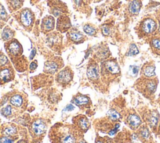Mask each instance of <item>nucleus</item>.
<instances>
[{"instance_id":"obj_1","label":"nucleus","mask_w":160,"mask_h":143,"mask_svg":"<svg viewBox=\"0 0 160 143\" xmlns=\"http://www.w3.org/2000/svg\"><path fill=\"white\" fill-rule=\"evenodd\" d=\"M59 140L60 143H76V137L72 129L68 127H62L59 130Z\"/></svg>"},{"instance_id":"obj_2","label":"nucleus","mask_w":160,"mask_h":143,"mask_svg":"<svg viewBox=\"0 0 160 143\" xmlns=\"http://www.w3.org/2000/svg\"><path fill=\"white\" fill-rule=\"evenodd\" d=\"M157 28L156 21L148 18L144 19L140 24V32L143 35H149L155 31Z\"/></svg>"},{"instance_id":"obj_3","label":"nucleus","mask_w":160,"mask_h":143,"mask_svg":"<svg viewBox=\"0 0 160 143\" xmlns=\"http://www.w3.org/2000/svg\"><path fill=\"white\" fill-rule=\"evenodd\" d=\"M31 129L35 135H39L42 134L46 129L45 123L41 119H37L32 124Z\"/></svg>"},{"instance_id":"obj_4","label":"nucleus","mask_w":160,"mask_h":143,"mask_svg":"<svg viewBox=\"0 0 160 143\" xmlns=\"http://www.w3.org/2000/svg\"><path fill=\"white\" fill-rule=\"evenodd\" d=\"M105 69L111 74L116 75L120 72V68L118 64L114 60H108L104 63Z\"/></svg>"},{"instance_id":"obj_5","label":"nucleus","mask_w":160,"mask_h":143,"mask_svg":"<svg viewBox=\"0 0 160 143\" xmlns=\"http://www.w3.org/2000/svg\"><path fill=\"white\" fill-rule=\"evenodd\" d=\"M141 9V3L138 0H132L130 1L128 10L131 15H137Z\"/></svg>"},{"instance_id":"obj_6","label":"nucleus","mask_w":160,"mask_h":143,"mask_svg":"<svg viewBox=\"0 0 160 143\" xmlns=\"http://www.w3.org/2000/svg\"><path fill=\"white\" fill-rule=\"evenodd\" d=\"M32 14L29 10L25 9L21 13V20L24 26H29L32 22Z\"/></svg>"},{"instance_id":"obj_7","label":"nucleus","mask_w":160,"mask_h":143,"mask_svg":"<svg viewBox=\"0 0 160 143\" xmlns=\"http://www.w3.org/2000/svg\"><path fill=\"white\" fill-rule=\"evenodd\" d=\"M71 79V75L68 70H62L58 75V80L61 83H68Z\"/></svg>"},{"instance_id":"obj_8","label":"nucleus","mask_w":160,"mask_h":143,"mask_svg":"<svg viewBox=\"0 0 160 143\" xmlns=\"http://www.w3.org/2000/svg\"><path fill=\"white\" fill-rule=\"evenodd\" d=\"M128 122L131 127L136 128L141 124V120L138 115L136 114H130L128 118Z\"/></svg>"},{"instance_id":"obj_9","label":"nucleus","mask_w":160,"mask_h":143,"mask_svg":"<svg viewBox=\"0 0 160 143\" xmlns=\"http://www.w3.org/2000/svg\"><path fill=\"white\" fill-rule=\"evenodd\" d=\"M98 68L96 66L91 65L87 70V75L88 78L91 80H96L98 77Z\"/></svg>"},{"instance_id":"obj_10","label":"nucleus","mask_w":160,"mask_h":143,"mask_svg":"<svg viewBox=\"0 0 160 143\" xmlns=\"http://www.w3.org/2000/svg\"><path fill=\"white\" fill-rule=\"evenodd\" d=\"M143 73L146 77L150 78L154 77L156 75L155 66L153 65H149L146 66L143 70Z\"/></svg>"},{"instance_id":"obj_11","label":"nucleus","mask_w":160,"mask_h":143,"mask_svg":"<svg viewBox=\"0 0 160 143\" xmlns=\"http://www.w3.org/2000/svg\"><path fill=\"white\" fill-rule=\"evenodd\" d=\"M58 69V65L56 63L49 61L45 64V71L48 73H54Z\"/></svg>"},{"instance_id":"obj_12","label":"nucleus","mask_w":160,"mask_h":143,"mask_svg":"<svg viewBox=\"0 0 160 143\" xmlns=\"http://www.w3.org/2000/svg\"><path fill=\"white\" fill-rule=\"evenodd\" d=\"M8 49H9V52L12 55H18L19 53V51H20V46H19V44L16 41L12 42L9 45Z\"/></svg>"},{"instance_id":"obj_13","label":"nucleus","mask_w":160,"mask_h":143,"mask_svg":"<svg viewBox=\"0 0 160 143\" xmlns=\"http://www.w3.org/2000/svg\"><path fill=\"white\" fill-rule=\"evenodd\" d=\"M10 103L16 107H19L22 103V98L19 95H14L11 97Z\"/></svg>"},{"instance_id":"obj_14","label":"nucleus","mask_w":160,"mask_h":143,"mask_svg":"<svg viewBox=\"0 0 160 143\" xmlns=\"http://www.w3.org/2000/svg\"><path fill=\"white\" fill-rule=\"evenodd\" d=\"M89 99L88 97L85 96H82V95H79L77 96L74 99V102L75 104L78 105H86L88 103Z\"/></svg>"},{"instance_id":"obj_15","label":"nucleus","mask_w":160,"mask_h":143,"mask_svg":"<svg viewBox=\"0 0 160 143\" xmlns=\"http://www.w3.org/2000/svg\"><path fill=\"white\" fill-rule=\"evenodd\" d=\"M78 126L82 130H84L88 128L89 122L88 120L85 117H81L77 120Z\"/></svg>"},{"instance_id":"obj_16","label":"nucleus","mask_w":160,"mask_h":143,"mask_svg":"<svg viewBox=\"0 0 160 143\" xmlns=\"http://www.w3.org/2000/svg\"><path fill=\"white\" fill-rule=\"evenodd\" d=\"M17 129L15 126L13 125H9L5 127L3 130V134L6 136H12L16 134Z\"/></svg>"},{"instance_id":"obj_17","label":"nucleus","mask_w":160,"mask_h":143,"mask_svg":"<svg viewBox=\"0 0 160 143\" xmlns=\"http://www.w3.org/2000/svg\"><path fill=\"white\" fill-rule=\"evenodd\" d=\"M107 115L108 116V117L112 120H118V119H120V114H119V112L116 110L115 109H110Z\"/></svg>"},{"instance_id":"obj_18","label":"nucleus","mask_w":160,"mask_h":143,"mask_svg":"<svg viewBox=\"0 0 160 143\" xmlns=\"http://www.w3.org/2000/svg\"><path fill=\"white\" fill-rule=\"evenodd\" d=\"M139 50H138L137 46L136 45V44L132 43L130 45L128 51L126 55H127V56H135V55H138L139 53Z\"/></svg>"},{"instance_id":"obj_19","label":"nucleus","mask_w":160,"mask_h":143,"mask_svg":"<svg viewBox=\"0 0 160 143\" xmlns=\"http://www.w3.org/2000/svg\"><path fill=\"white\" fill-rule=\"evenodd\" d=\"M11 73L9 69L4 68L0 72V79L2 81H7L10 78Z\"/></svg>"},{"instance_id":"obj_20","label":"nucleus","mask_w":160,"mask_h":143,"mask_svg":"<svg viewBox=\"0 0 160 143\" xmlns=\"http://www.w3.org/2000/svg\"><path fill=\"white\" fill-rule=\"evenodd\" d=\"M43 24H44V28L46 29H48V30L51 29L53 28V26H54L53 19H52L51 18H47L46 19H45L44 21Z\"/></svg>"},{"instance_id":"obj_21","label":"nucleus","mask_w":160,"mask_h":143,"mask_svg":"<svg viewBox=\"0 0 160 143\" xmlns=\"http://www.w3.org/2000/svg\"><path fill=\"white\" fill-rule=\"evenodd\" d=\"M152 48L156 51H160V39L153 38L151 41Z\"/></svg>"},{"instance_id":"obj_22","label":"nucleus","mask_w":160,"mask_h":143,"mask_svg":"<svg viewBox=\"0 0 160 143\" xmlns=\"http://www.w3.org/2000/svg\"><path fill=\"white\" fill-rule=\"evenodd\" d=\"M70 37L74 41H79L82 38V34L78 31H72L70 33Z\"/></svg>"},{"instance_id":"obj_23","label":"nucleus","mask_w":160,"mask_h":143,"mask_svg":"<svg viewBox=\"0 0 160 143\" xmlns=\"http://www.w3.org/2000/svg\"><path fill=\"white\" fill-rule=\"evenodd\" d=\"M158 122V117L156 114H152L149 118V124L151 127L156 126Z\"/></svg>"},{"instance_id":"obj_24","label":"nucleus","mask_w":160,"mask_h":143,"mask_svg":"<svg viewBox=\"0 0 160 143\" xmlns=\"http://www.w3.org/2000/svg\"><path fill=\"white\" fill-rule=\"evenodd\" d=\"M83 29H84V32L86 34H88L89 35H91V36L94 35L95 34V33H96L95 29L93 27H92L91 26L89 25V24L84 25V27H83Z\"/></svg>"},{"instance_id":"obj_25","label":"nucleus","mask_w":160,"mask_h":143,"mask_svg":"<svg viewBox=\"0 0 160 143\" xmlns=\"http://www.w3.org/2000/svg\"><path fill=\"white\" fill-rule=\"evenodd\" d=\"M12 36V31H11L9 29L5 28V29L3 30L2 33V38L4 40L10 39Z\"/></svg>"},{"instance_id":"obj_26","label":"nucleus","mask_w":160,"mask_h":143,"mask_svg":"<svg viewBox=\"0 0 160 143\" xmlns=\"http://www.w3.org/2000/svg\"><path fill=\"white\" fill-rule=\"evenodd\" d=\"M140 135L142 139H148L149 137V132L146 127H143L140 130Z\"/></svg>"},{"instance_id":"obj_27","label":"nucleus","mask_w":160,"mask_h":143,"mask_svg":"<svg viewBox=\"0 0 160 143\" xmlns=\"http://www.w3.org/2000/svg\"><path fill=\"white\" fill-rule=\"evenodd\" d=\"M146 88L149 92H153L156 89V83L154 81H149L146 84Z\"/></svg>"},{"instance_id":"obj_28","label":"nucleus","mask_w":160,"mask_h":143,"mask_svg":"<svg viewBox=\"0 0 160 143\" xmlns=\"http://www.w3.org/2000/svg\"><path fill=\"white\" fill-rule=\"evenodd\" d=\"M139 71V68L136 65H131L129 66V72L133 76H136Z\"/></svg>"},{"instance_id":"obj_29","label":"nucleus","mask_w":160,"mask_h":143,"mask_svg":"<svg viewBox=\"0 0 160 143\" xmlns=\"http://www.w3.org/2000/svg\"><path fill=\"white\" fill-rule=\"evenodd\" d=\"M11 110L12 108L11 105H7L6 107H4L2 110V113L4 115L6 116H9L11 114Z\"/></svg>"},{"instance_id":"obj_30","label":"nucleus","mask_w":160,"mask_h":143,"mask_svg":"<svg viewBox=\"0 0 160 143\" xmlns=\"http://www.w3.org/2000/svg\"><path fill=\"white\" fill-rule=\"evenodd\" d=\"M13 140L8 136L2 137L0 138V143H13Z\"/></svg>"},{"instance_id":"obj_31","label":"nucleus","mask_w":160,"mask_h":143,"mask_svg":"<svg viewBox=\"0 0 160 143\" xmlns=\"http://www.w3.org/2000/svg\"><path fill=\"white\" fill-rule=\"evenodd\" d=\"M7 17V13L4 7L0 4V18L5 19Z\"/></svg>"},{"instance_id":"obj_32","label":"nucleus","mask_w":160,"mask_h":143,"mask_svg":"<svg viewBox=\"0 0 160 143\" xmlns=\"http://www.w3.org/2000/svg\"><path fill=\"white\" fill-rule=\"evenodd\" d=\"M8 62V58L7 57L4 55H0V66L4 65Z\"/></svg>"},{"instance_id":"obj_33","label":"nucleus","mask_w":160,"mask_h":143,"mask_svg":"<svg viewBox=\"0 0 160 143\" xmlns=\"http://www.w3.org/2000/svg\"><path fill=\"white\" fill-rule=\"evenodd\" d=\"M101 30H102V33L105 36H107L109 34V32H110V29H109V28L107 26H102V28H101Z\"/></svg>"},{"instance_id":"obj_34","label":"nucleus","mask_w":160,"mask_h":143,"mask_svg":"<svg viewBox=\"0 0 160 143\" xmlns=\"http://www.w3.org/2000/svg\"><path fill=\"white\" fill-rule=\"evenodd\" d=\"M74 105H72V104H69L66 106L64 110H66V111H71V110H74Z\"/></svg>"},{"instance_id":"obj_35","label":"nucleus","mask_w":160,"mask_h":143,"mask_svg":"<svg viewBox=\"0 0 160 143\" xmlns=\"http://www.w3.org/2000/svg\"><path fill=\"white\" fill-rule=\"evenodd\" d=\"M37 63L36 62H32L31 64H30V66H29V68L30 70H35L36 68H37Z\"/></svg>"},{"instance_id":"obj_36","label":"nucleus","mask_w":160,"mask_h":143,"mask_svg":"<svg viewBox=\"0 0 160 143\" xmlns=\"http://www.w3.org/2000/svg\"><path fill=\"white\" fill-rule=\"evenodd\" d=\"M36 53V50L35 49H33V50L31 51V55H30V56H29V58H30L31 60L34 58V56H35Z\"/></svg>"},{"instance_id":"obj_37","label":"nucleus","mask_w":160,"mask_h":143,"mask_svg":"<svg viewBox=\"0 0 160 143\" xmlns=\"http://www.w3.org/2000/svg\"><path fill=\"white\" fill-rule=\"evenodd\" d=\"M11 3L14 6H17L19 4V0H11Z\"/></svg>"},{"instance_id":"obj_38","label":"nucleus","mask_w":160,"mask_h":143,"mask_svg":"<svg viewBox=\"0 0 160 143\" xmlns=\"http://www.w3.org/2000/svg\"><path fill=\"white\" fill-rule=\"evenodd\" d=\"M116 132H117V130H116V129H112V130H111L109 132V135H111V136H112V135H115V134L116 133Z\"/></svg>"},{"instance_id":"obj_39","label":"nucleus","mask_w":160,"mask_h":143,"mask_svg":"<svg viewBox=\"0 0 160 143\" xmlns=\"http://www.w3.org/2000/svg\"><path fill=\"white\" fill-rule=\"evenodd\" d=\"M119 127H120V124H119L117 123V124H115V125H114V129H116V130H118Z\"/></svg>"},{"instance_id":"obj_40","label":"nucleus","mask_w":160,"mask_h":143,"mask_svg":"<svg viewBox=\"0 0 160 143\" xmlns=\"http://www.w3.org/2000/svg\"><path fill=\"white\" fill-rule=\"evenodd\" d=\"M18 143H28L27 142H26V141H24V140H20V141H19Z\"/></svg>"},{"instance_id":"obj_41","label":"nucleus","mask_w":160,"mask_h":143,"mask_svg":"<svg viewBox=\"0 0 160 143\" xmlns=\"http://www.w3.org/2000/svg\"><path fill=\"white\" fill-rule=\"evenodd\" d=\"M78 143H86L85 141H84V140H81V141H79Z\"/></svg>"},{"instance_id":"obj_42","label":"nucleus","mask_w":160,"mask_h":143,"mask_svg":"<svg viewBox=\"0 0 160 143\" xmlns=\"http://www.w3.org/2000/svg\"><path fill=\"white\" fill-rule=\"evenodd\" d=\"M96 143H103L102 141H98Z\"/></svg>"},{"instance_id":"obj_43","label":"nucleus","mask_w":160,"mask_h":143,"mask_svg":"<svg viewBox=\"0 0 160 143\" xmlns=\"http://www.w3.org/2000/svg\"><path fill=\"white\" fill-rule=\"evenodd\" d=\"M159 128H160V123H159Z\"/></svg>"}]
</instances>
